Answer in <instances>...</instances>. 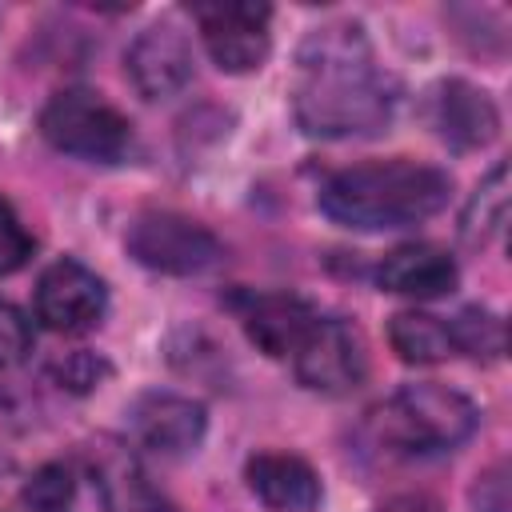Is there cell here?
Masks as SVG:
<instances>
[{"label": "cell", "mask_w": 512, "mask_h": 512, "mask_svg": "<svg viewBox=\"0 0 512 512\" xmlns=\"http://www.w3.org/2000/svg\"><path fill=\"white\" fill-rule=\"evenodd\" d=\"M388 344L404 364H440L456 352L452 348V328L440 316H428V312H416V308L396 312L388 320Z\"/></svg>", "instance_id": "2e32d148"}, {"label": "cell", "mask_w": 512, "mask_h": 512, "mask_svg": "<svg viewBox=\"0 0 512 512\" xmlns=\"http://www.w3.org/2000/svg\"><path fill=\"white\" fill-rule=\"evenodd\" d=\"M392 84L360 24L316 28L296 56L292 112L308 136H368L392 116Z\"/></svg>", "instance_id": "6da1fadb"}, {"label": "cell", "mask_w": 512, "mask_h": 512, "mask_svg": "<svg viewBox=\"0 0 512 512\" xmlns=\"http://www.w3.org/2000/svg\"><path fill=\"white\" fill-rule=\"evenodd\" d=\"M476 404L444 384H404L376 408V432L404 452H444L476 432Z\"/></svg>", "instance_id": "3957f363"}, {"label": "cell", "mask_w": 512, "mask_h": 512, "mask_svg": "<svg viewBox=\"0 0 512 512\" xmlns=\"http://www.w3.org/2000/svg\"><path fill=\"white\" fill-rule=\"evenodd\" d=\"M292 360H296V380L320 396H348L368 376V344L360 328L340 316H316Z\"/></svg>", "instance_id": "8992f818"}, {"label": "cell", "mask_w": 512, "mask_h": 512, "mask_svg": "<svg viewBox=\"0 0 512 512\" xmlns=\"http://www.w3.org/2000/svg\"><path fill=\"white\" fill-rule=\"evenodd\" d=\"M432 128L440 132L444 144L468 152V148H484L496 140L500 112L484 88L468 80H444L432 96Z\"/></svg>", "instance_id": "8fae6325"}, {"label": "cell", "mask_w": 512, "mask_h": 512, "mask_svg": "<svg viewBox=\"0 0 512 512\" xmlns=\"http://www.w3.org/2000/svg\"><path fill=\"white\" fill-rule=\"evenodd\" d=\"M504 220H508V164H496L472 192L460 216V232L468 244H484L504 228Z\"/></svg>", "instance_id": "e0dca14e"}, {"label": "cell", "mask_w": 512, "mask_h": 512, "mask_svg": "<svg viewBox=\"0 0 512 512\" xmlns=\"http://www.w3.org/2000/svg\"><path fill=\"white\" fill-rule=\"evenodd\" d=\"M208 56L224 72H252L268 60L272 48V8L260 0H200L192 4Z\"/></svg>", "instance_id": "52a82bcc"}, {"label": "cell", "mask_w": 512, "mask_h": 512, "mask_svg": "<svg viewBox=\"0 0 512 512\" xmlns=\"http://www.w3.org/2000/svg\"><path fill=\"white\" fill-rule=\"evenodd\" d=\"M20 500L32 508V512H68L72 500H76V480H72V468L68 464H44L28 476Z\"/></svg>", "instance_id": "d6986e66"}, {"label": "cell", "mask_w": 512, "mask_h": 512, "mask_svg": "<svg viewBox=\"0 0 512 512\" xmlns=\"http://www.w3.org/2000/svg\"><path fill=\"white\" fill-rule=\"evenodd\" d=\"M40 132L56 152L96 160V164L120 160L128 140H132L124 112L88 88L56 92L40 112Z\"/></svg>", "instance_id": "277c9868"}, {"label": "cell", "mask_w": 512, "mask_h": 512, "mask_svg": "<svg viewBox=\"0 0 512 512\" xmlns=\"http://www.w3.org/2000/svg\"><path fill=\"white\" fill-rule=\"evenodd\" d=\"M456 280H460L456 260L436 244H400L376 268V284L384 292L416 296V300L448 296L456 288Z\"/></svg>", "instance_id": "7c38bea8"}, {"label": "cell", "mask_w": 512, "mask_h": 512, "mask_svg": "<svg viewBox=\"0 0 512 512\" xmlns=\"http://www.w3.org/2000/svg\"><path fill=\"white\" fill-rule=\"evenodd\" d=\"M204 408L188 396L176 392H144L132 408H128V428L132 436L164 456H180L188 448L200 444L204 436Z\"/></svg>", "instance_id": "30bf717a"}, {"label": "cell", "mask_w": 512, "mask_h": 512, "mask_svg": "<svg viewBox=\"0 0 512 512\" xmlns=\"http://www.w3.org/2000/svg\"><path fill=\"white\" fill-rule=\"evenodd\" d=\"M372 512H444V508L428 492H400V496H388L384 504H376Z\"/></svg>", "instance_id": "cb8c5ba5"}, {"label": "cell", "mask_w": 512, "mask_h": 512, "mask_svg": "<svg viewBox=\"0 0 512 512\" xmlns=\"http://www.w3.org/2000/svg\"><path fill=\"white\" fill-rule=\"evenodd\" d=\"M248 488L276 512H312L320 504V480L308 460L292 452H260L244 468Z\"/></svg>", "instance_id": "4fadbf2b"}, {"label": "cell", "mask_w": 512, "mask_h": 512, "mask_svg": "<svg viewBox=\"0 0 512 512\" xmlns=\"http://www.w3.org/2000/svg\"><path fill=\"white\" fill-rule=\"evenodd\" d=\"M28 348H32V324L24 320V312L16 304L0 300V368L16 364Z\"/></svg>", "instance_id": "44dd1931"}, {"label": "cell", "mask_w": 512, "mask_h": 512, "mask_svg": "<svg viewBox=\"0 0 512 512\" xmlns=\"http://www.w3.org/2000/svg\"><path fill=\"white\" fill-rule=\"evenodd\" d=\"M32 248H36V240H32L28 228L16 220V212L0 200V276L24 268L28 256H32Z\"/></svg>", "instance_id": "ffe728a7"}, {"label": "cell", "mask_w": 512, "mask_h": 512, "mask_svg": "<svg viewBox=\"0 0 512 512\" xmlns=\"http://www.w3.org/2000/svg\"><path fill=\"white\" fill-rule=\"evenodd\" d=\"M92 472H96V484L104 492V504L108 512H176L144 476V468L124 456L120 448H104L96 460H92Z\"/></svg>", "instance_id": "9a60e30c"}, {"label": "cell", "mask_w": 512, "mask_h": 512, "mask_svg": "<svg viewBox=\"0 0 512 512\" xmlns=\"http://www.w3.org/2000/svg\"><path fill=\"white\" fill-rule=\"evenodd\" d=\"M472 504H476V512H508V508H512V496H508V468H504V464H492L488 472L476 476V484H472Z\"/></svg>", "instance_id": "7402d4cb"}, {"label": "cell", "mask_w": 512, "mask_h": 512, "mask_svg": "<svg viewBox=\"0 0 512 512\" xmlns=\"http://www.w3.org/2000/svg\"><path fill=\"white\" fill-rule=\"evenodd\" d=\"M104 372H108V368H104L96 356H88V352H72L68 360L56 364V380H60L64 388H72V392H88Z\"/></svg>", "instance_id": "603a6c76"}, {"label": "cell", "mask_w": 512, "mask_h": 512, "mask_svg": "<svg viewBox=\"0 0 512 512\" xmlns=\"http://www.w3.org/2000/svg\"><path fill=\"white\" fill-rule=\"evenodd\" d=\"M0 472H4V456H0Z\"/></svg>", "instance_id": "d4e9b609"}, {"label": "cell", "mask_w": 512, "mask_h": 512, "mask_svg": "<svg viewBox=\"0 0 512 512\" xmlns=\"http://www.w3.org/2000/svg\"><path fill=\"white\" fill-rule=\"evenodd\" d=\"M452 348L472 360H500L504 356V320L488 308H464L452 324Z\"/></svg>", "instance_id": "ac0fdd59"}, {"label": "cell", "mask_w": 512, "mask_h": 512, "mask_svg": "<svg viewBox=\"0 0 512 512\" xmlns=\"http://www.w3.org/2000/svg\"><path fill=\"white\" fill-rule=\"evenodd\" d=\"M128 76L144 100H164L192 80V44L172 24H152L128 44Z\"/></svg>", "instance_id": "9c48e42d"}, {"label": "cell", "mask_w": 512, "mask_h": 512, "mask_svg": "<svg viewBox=\"0 0 512 512\" xmlns=\"http://www.w3.org/2000/svg\"><path fill=\"white\" fill-rule=\"evenodd\" d=\"M452 180L444 168L416 164V160H368L340 168L320 188V212L344 228L384 232L408 228L436 216L448 204Z\"/></svg>", "instance_id": "7a4b0ae2"}, {"label": "cell", "mask_w": 512, "mask_h": 512, "mask_svg": "<svg viewBox=\"0 0 512 512\" xmlns=\"http://www.w3.org/2000/svg\"><path fill=\"white\" fill-rule=\"evenodd\" d=\"M108 308L104 280L80 260H56L36 280V320L52 332H88Z\"/></svg>", "instance_id": "ba28073f"}, {"label": "cell", "mask_w": 512, "mask_h": 512, "mask_svg": "<svg viewBox=\"0 0 512 512\" xmlns=\"http://www.w3.org/2000/svg\"><path fill=\"white\" fill-rule=\"evenodd\" d=\"M316 324V308L292 292H268V296H256L248 316H244V328H248V340L264 352V356H292L308 328Z\"/></svg>", "instance_id": "5bb4252c"}, {"label": "cell", "mask_w": 512, "mask_h": 512, "mask_svg": "<svg viewBox=\"0 0 512 512\" xmlns=\"http://www.w3.org/2000/svg\"><path fill=\"white\" fill-rule=\"evenodd\" d=\"M128 256L152 272L164 276H192L212 268L224 248L216 240V232H208L204 224L180 216V212H144L128 224Z\"/></svg>", "instance_id": "5b68a950"}]
</instances>
